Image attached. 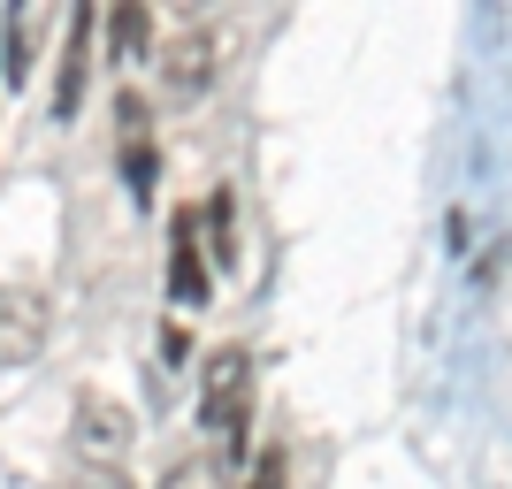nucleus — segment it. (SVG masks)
<instances>
[{
  "mask_svg": "<svg viewBox=\"0 0 512 489\" xmlns=\"http://www.w3.org/2000/svg\"><path fill=\"white\" fill-rule=\"evenodd\" d=\"M69 489H130V474H123V467H85Z\"/></svg>",
  "mask_w": 512,
  "mask_h": 489,
  "instance_id": "obj_12",
  "label": "nucleus"
},
{
  "mask_svg": "<svg viewBox=\"0 0 512 489\" xmlns=\"http://www.w3.org/2000/svg\"><path fill=\"white\" fill-rule=\"evenodd\" d=\"M31 46H39V8H31V0H16V8H8V23H0V77H8V85H23V77H31Z\"/></svg>",
  "mask_w": 512,
  "mask_h": 489,
  "instance_id": "obj_9",
  "label": "nucleus"
},
{
  "mask_svg": "<svg viewBox=\"0 0 512 489\" xmlns=\"http://www.w3.org/2000/svg\"><path fill=\"white\" fill-rule=\"evenodd\" d=\"M138 444V421H130V405L100 398V390H85L77 398V413H69V451L85 459V467H123V451Z\"/></svg>",
  "mask_w": 512,
  "mask_h": 489,
  "instance_id": "obj_2",
  "label": "nucleus"
},
{
  "mask_svg": "<svg viewBox=\"0 0 512 489\" xmlns=\"http://www.w3.org/2000/svg\"><path fill=\"white\" fill-rule=\"evenodd\" d=\"M161 489H230V459H222V451H192V459H169Z\"/></svg>",
  "mask_w": 512,
  "mask_h": 489,
  "instance_id": "obj_11",
  "label": "nucleus"
},
{
  "mask_svg": "<svg viewBox=\"0 0 512 489\" xmlns=\"http://www.w3.org/2000/svg\"><path fill=\"white\" fill-rule=\"evenodd\" d=\"M169 298H184V306L214 298V260H207V237H199V207H184L169 222Z\"/></svg>",
  "mask_w": 512,
  "mask_h": 489,
  "instance_id": "obj_4",
  "label": "nucleus"
},
{
  "mask_svg": "<svg viewBox=\"0 0 512 489\" xmlns=\"http://www.w3.org/2000/svg\"><path fill=\"white\" fill-rule=\"evenodd\" d=\"M146 39H153V8H146V0H123L115 23H107V62L123 69L130 54H146Z\"/></svg>",
  "mask_w": 512,
  "mask_h": 489,
  "instance_id": "obj_10",
  "label": "nucleus"
},
{
  "mask_svg": "<svg viewBox=\"0 0 512 489\" xmlns=\"http://www.w3.org/2000/svg\"><path fill=\"white\" fill-rule=\"evenodd\" d=\"M92 0L85 8H77V16H69V31H62V77H54V115H77V100H85V46H92Z\"/></svg>",
  "mask_w": 512,
  "mask_h": 489,
  "instance_id": "obj_7",
  "label": "nucleus"
},
{
  "mask_svg": "<svg viewBox=\"0 0 512 489\" xmlns=\"http://www.w3.org/2000/svg\"><path fill=\"white\" fill-rule=\"evenodd\" d=\"M184 352H192V337H184V329L169 321V329H161V360H184Z\"/></svg>",
  "mask_w": 512,
  "mask_h": 489,
  "instance_id": "obj_14",
  "label": "nucleus"
},
{
  "mask_svg": "<svg viewBox=\"0 0 512 489\" xmlns=\"http://www.w3.org/2000/svg\"><path fill=\"white\" fill-rule=\"evenodd\" d=\"M214 31H176L169 46H161V92H176V100H199V92L214 85Z\"/></svg>",
  "mask_w": 512,
  "mask_h": 489,
  "instance_id": "obj_6",
  "label": "nucleus"
},
{
  "mask_svg": "<svg viewBox=\"0 0 512 489\" xmlns=\"http://www.w3.org/2000/svg\"><path fill=\"white\" fill-rule=\"evenodd\" d=\"M199 237H207L214 276H230V268H237V192H207V207H199Z\"/></svg>",
  "mask_w": 512,
  "mask_h": 489,
  "instance_id": "obj_8",
  "label": "nucleus"
},
{
  "mask_svg": "<svg viewBox=\"0 0 512 489\" xmlns=\"http://www.w3.org/2000/svg\"><path fill=\"white\" fill-rule=\"evenodd\" d=\"M115 123H123V184L138 207H153V176H161V146H153V115L138 92H123L115 100Z\"/></svg>",
  "mask_w": 512,
  "mask_h": 489,
  "instance_id": "obj_5",
  "label": "nucleus"
},
{
  "mask_svg": "<svg viewBox=\"0 0 512 489\" xmlns=\"http://www.w3.org/2000/svg\"><path fill=\"white\" fill-rule=\"evenodd\" d=\"M46 329H54V306L31 283H0V367H31L39 360Z\"/></svg>",
  "mask_w": 512,
  "mask_h": 489,
  "instance_id": "obj_3",
  "label": "nucleus"
},
{
  "mask_svg": "<svg viewBox=\"0 0 512 489\" xmlns=\"http://www.w3.org/2000/svg\"><path fill=\"white\" fill-rule=\"evenodd\" d=\"M245 421H253V352L214 344L199 375V428L222 444V459H245Z\"/></svg>",
  "mask_w": 512,
  "mask_h": 489,
  "instance_id": "obj_1",
  "label": "nucleus"
},
{
  "mask_svg": "<svg viewBox=\"0 0 512 489\" xmlns=\"http://www.w3.org/2000/svg\"><path fill=\"white\" fill-rule=\"evenodd\" d=\"M245 489H283V451H260V467H253Z\"/></svg>",
  "mask_w": 512,
  "mask_h": 489,
  "instance_id": "obj_13",
  "label": "nucleus"
}]
</instances>
